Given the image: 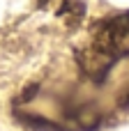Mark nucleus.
Returning a JSON list of instances; mask_svg holds the SVG:
<instances>
[{
  "mask_svg": "<svg viewBox=\"0 0 129 131\" xmlns=\"http://www.w3.org/2000/svg\"><path fill=\"white\" fill-rule=\"evenodd\" d=\"M129 55V12H120L97 21L85 44L76 51V60L85 76L104 81L108 69Z\"/></svg>",
  "mask_w": 129,
  "mask_h": 131,
  "instance_id": "obj_1",
  "label": "nucleus"
},
{
  "mask_svg": "<svg viewBox=\"0 0 129 131\" xmlns=\"http://www.w3.org/2000/svg\"><path fill=\"white\" fill-rule=\"evenodd\" d=\"M37 5L69 28H76L85 16V0H37Z\"/></svg>",
  "mask_w": 129,
  "mask_h": 131,
  "instance_id": "obj_2",
  "label": "nucleus"
},
{
  "mask_svg": "<svg viewBox=\"0 0 129 131\" xmlns=\"http://www.w3.org/2000/svg\"><path fill=\"white\" fill-rule=\"evenodd\" d=\"M118 104H120L122 108H129V78H127V83L122 85L120 94H118Z\"/></svg>",
  "mask_w": 129,
  "mask_h": 131,
  "instance_id": "obj_3",
  "label": "nucleus"
}]
</instances>
